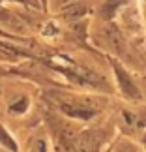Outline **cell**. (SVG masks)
<instances>
[{
    "label": "cell",
    "mask_w": 146,
    "mask_h": 152,
    "mask_svg": "<svg viewBox=\"0 0 146 152\" xmlns=\"http://www.w3.org/2000/svg\"><path fill=\"white\" fill-rule=\"evenodd\" d=\"M54 34H58V28L52 25V23H49V25L43 28V36H54Z\"/></svg>",
    "instance_id": "7"
},
{
    "label": "cell",
    "mask_w": 146,
    "mask_h": 152,
    "mask_svg": "<svg viewBox=\"0 0 146 152\" xmlns=\"http://www.w3.org/2000/svg\"><path fill=\"white\" fill-rule=\"evenodd\" d=\"M124 2H126V0H109V2L103 6V15L105 17H110L116 10H118V6H122Z\"/></svg>",
    "instance_id": "4"
},
{
    "label": "cell",
    "mask_w": 146,
    "mask_h": 152,
    "mask_svg": "<svg viewBox=\"0 0 146 152\" xmlns=\"http://www.w3.org/2000/svg\"><path fill=\"white\" fill-rule=\"evenodd\" d=\"M0 141H2V143H4V145H6V147H8L9 150H17L15 141H13V139H11V137L8 135V132H6L2 126H0Z\"/></svg>",
    "instance_id": "5"
},
{
    "label": "cell",
    "mask_w": 146,
    "mask_h": 152,
    "mask_svg": "<svg viewBox=\"0 0 146 152\" xmlns=\"http://www.w3.org/2000/svg\"><path fill=\"white\" fill-rule=\"evenodd\" d=\"M116 79H118V83H120V86H122V90H124V94H127L129 98H133V96H139V90H137V86L133 85V81L127 77V73L124 72L122 68H116Z\"/></svg>",
    "instance_id": "1"
},
{
    "label": "cell",
    "mask_w": 146,
    "mask_h": 152,
    "mask_svg": "<svg viewBox=\"0 0 146 152\" xmlns=\"http://www.w3.org/2000/svg\"><path fill=\"white\" fill-rule=\"evenodd\" d=\"M64 113L68 116H73V118H92V116L96 115L94 109H88V107H68V105H64Z\"/></svg>",
    "instance_id": "3"
},
{
    "label": "cell",
    "mask_w": 146,
    "mask_h": 152,
    "mask_svg": "<svg viewBox=\"0 0 146 152\" xmlns=\"http://www.w3.org/2000/svg\"><path fill=\"white\" fill-rule=\"evenodd\" d=\"M25 107H26V102H25V100H21L19 105H13V111H23Z\"/></svg>",
    "instance_id": "8"
},
{
    "label": "cell",
    "mask_w": 146,
    "mask_h": 152,
    "mask_svg": "<svg viewBox=\"0 0 146 152\" xmlns=\"http://www.w3.org/2000/svg\"><path fill=\"white\" fill-rule=\"evenodd\" d=\"M84 13V6H69V8L66 10V17H69V19H71V17H79V15H83Z\"/></svg>",
    "instance_id": "6"
},
{
    "label": "cell",
    "mask_w": 146,
    "mask_h": 152,
    "mask_svg": "<svg viewBox=\"0 0 146 152\" xmlns=\"http://www.w3.org/2000/svg\"><path fill=\"white\" fill-rule=\"evenodd\" d=\"M75 150L77 152H92L94 150V147H96V137L92 135V133H83V135H81L77 141H75Z\"/></svg>",
    "instance_id": "2"
}]
</instances>
